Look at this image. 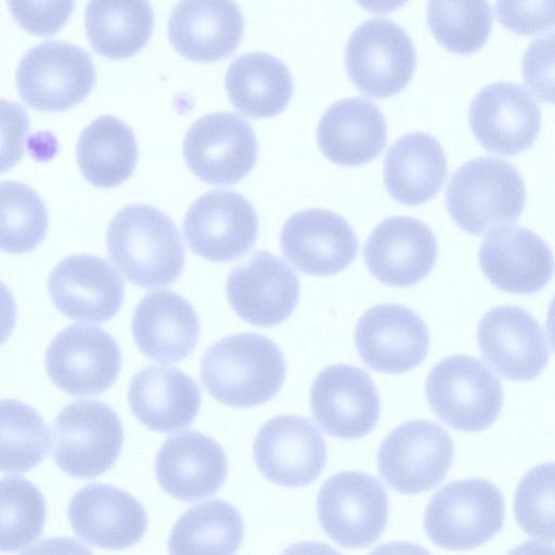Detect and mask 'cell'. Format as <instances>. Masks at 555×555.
<instances>
[{
    "instance_id": "cell-1",
    "label": "cell",
    "mask_w": 555,
    "mask_h": 555,
    "mask_svg": "<svg viewBox=\"0 0 555 555\" xmlns=\"http://www.w3.org/2000/svg\"><path fill=\"white\" fill-rule=\"evenodd\" d=\"M106 244L113 263L142 288L170 285L184 268V248L176 224L150 205L120 209L111 220Z\"/></svg>"
},
{
    "instance_id": "cell-2",
    "label": "cell",
    "mask_w": 555,
    "mask_h": 555,
    "mask_svg": "<svg viewBox=\"0 0 555 555\" xmlns=\"http://www.w3.org/2000/svg\"><path fill=\"white\" fill-rule=\"evenodd\" d=\"M286 373L278 345L266 336L242 333L210 346L201 360V378L217 401L251 408L272 399Z\"/></svg>"
},
{
    "instance_id": "cell-3",
    "label": "cell",
    "mask_w": 555,
    "mask_h": 555,
    "mask_svg": "<svg viewBox=\"0 0 555 555\" xmlns=\"http://www.w3.org/2000/svg\"><path fill=\"white\" fill-rule=\"evenodd\" d=\"M525 203L526 188L520 173L509 163L494 157L465 163L452 175L446 193L452 220L472 235L515 222Z\"/></svg>"
},
{
    "instance_id": "cell-4",
    "label": "cell",
    "mask_w": 555,
    "mask_h": 555,
    "mask_svg": "<svg viewBox=\"0 0 555 555\" xmlns=\"http://www.w3.org/2000/svg\"><path fill=\"white\" fill-rule=\"evenodd\" d=\"M504 515V499L496 486L485 479H464L433 495L424 526L436 545L462 551L491 540L501 530Z\"/></svg>"
},
{
    "instance_id": "cell-5",
    "label": "cell",
    "mask_w": 555,
    "mask_h": 555,
    "mask_svg": "<svg viewBox=\"0 0 555 555\" xmlns=\"http://www.w3.org/2000/svg\"><path fill=\"white\" fill-rule=\"evenodd\" d=\"M426 396L435 414L450 427L480 431L500 415L502 386L481 360L454 354L435 364L426 380Z\"/></svg>"
},
{
    "instance_id": "cell-6",
    "label": "cell",
    "mask_w": 555,
    "mask_h": 555,
    "mask_svg": "<svg viewBox=\"0 0 555 555\" xmlns=\"http://www.w3.org/2000/svg\"><path fill=\"white\" fill-rule=\"evenodd\" d=\"M124 443L119 416L106 403L77 400L66 405L52 426V454L67 475L90 479L108 470Z\"/></svg>"
},
{
    "instance_id": "cell-7",
    "label": "cell",
    "mask_w": 555,
    "mask_h": 555,
    "mask_svg": "<svg viewBox=\"0 0 555 555\" xmlns=\"http://www.w3.org/2000/svg\"><path fill=\"white\" fill-rule=\"evenodd\" d=\"M95 80L89 53L63 41H47L31 48L16 69L22 101L41 112L73 108L88 96Z\"/></svg>"
},
{
    "instance_id": "cell-8",
    "label": "cell",
    "mask_w": 555,
    "mask_h": 555,
    "mask_svg": "<svg viewBox=\"0 0 555 555\" xmlns=\"http://www.w3.org/2000/svg\"><path fill=\"white\" fill-rule=\"evenodd\" d=\"M345 64L352 83L363 94L384 99L401 92L411 81L416 52L410 36L388 18H371L351 34Z\"/></svg>"
},
{
    "instance_id": "cell-9",
    "label": "cell",
    "mask_w": 555,
    "mask_h": 555,
    "mask_svg": "<svg viewBox=\"0 0 555 555\" xmlns=\"http://www.w3.org/2000/svg\"><path fill=\"white\" fill-rule=\"evenodd\" d=\"M322 529L344 547H366L383 533L388 518V496L372 475L347 470L322 486L317 501Z\"/></svg>"
},
{
    "instance_id": "cell-10",
    "label": "cell",
    "mask_w": 555,
    "mask_h": 555,
    "mask_svg": "<svg viewBox=\"0 0 555 555\" xmlns=\"http://www.w3.org/2000/svg\"><path fill=\"white\" fill-rule=\"evenodd\" d=\"M453 454V442L444 428L430 421L415 420L397 426L383 440L377 466L395 491L417 494L443 480Z\"/></svg>"
},
{
    "instance_id": "cell-11",
    "label": "cell",
    "mask_w": 555,
    "mask_h": 555,
    "mask_svg": "<svg viewBox=\"0 0 555 555\" xmlns=\"http://www.w3.org/2000/svg\"><path fill=\"white\" fill-rule=\"evenodd\" d=\"M258 143L251 126L229 113H211L198 118L188 130L183 155L188 167L209 184L231 185L254 168Z\"/></svg>"
},
{
    "instance_id": "cell-12",
    "label": "cell",
    "mask_w": 555,
    "mask_h": 555,
    "mask_svg": "<svg viewBox=\"0 0 555 555\" xmlns=\"http://www.w3.org/2000/svg\"><path fill=\"white\" fill-rule=\"evenodd\" d=\"M121 361L119 347L108 333L83 324L61 331L46 352L49 377L70 396L98 395L109 388Z\"/></svg>"
},
{
    "instance_id": "cell-13",
    "label": "cell",
    "mask_w": 555,
    "mask_h": 555,
    "mask_svg": "<svg viewBox=\"0 0 555 555\" xmlns=\"http://www.w3.org/2000/svg\"><path fill=\"white\" fill-rule=\"evenodd\" d=\"M186 244L196 255L215 262L243 256L258 235V217L241 194L214 190L198 197L183 221Z\"/></svg>"
},
{
    "instance_id": "cell-14",
    "label": "cell",
    "mask_w": 555,
    "mask_h": 555,
    "mask_svg": "<svg viewBox=\"0 0 555 555\" xmlns=\"http://www.w3.org/2000/svg\"><path fill=\"white\" fill-rule=\"evenodd\" d=\"M254 456L268 480L296 488L320 476L326 463V444L311 421L283 415L269 420L259 429Z\"/></svg>"
},
{
    "instance_id": "cell-15",
    "label": "cell",
    "mask_w": 555,
    "mask_h": 555,
    "mask_svg": "<svg viewBox=\"0 0 555 555\" xmlns=\"http://www.w3.org/2000/svg\"><path fill=\"white\" fill-rule=\"evenodd\" d=\"M310 404L318 425L341 439H358L376 425L380 403L369 374L349 364L325 367L313 380Z\"/></svg>"
},
{
    "instance_id": "cell-16",
    "label": "cell",
    "mask_w": 555,
    "mask_h": 555,
    "mask_svg": "<svg viewBox=\"0 0 555 555\" xmlns=\"http://www.w3.org/2000/svg\"><path fill=\"white\" fill-rule=\"evenodd\" d=\"M300 295L299 280L281 258L267 250L255 253L232 269L227 281V297L244 321L257 326H273L294 311Z\"/></svg>"
},
{
    "instance_id": "cell-17",
    "label": "cell",
    "mask_w": 555,
    "mask_h": 555,
    "mask_svg": "<svg viewBox=\"0 0 555 555\" xmlns=\"http://www.w3.org/2000/svg\"><path fill=\"white\" fill-rule=\"evenodd\" d=\"M469 126L489 152L511 156L529 149L541 127V112L532 95L513 82L482 88L472 100Z\"/></svg>"
},
{
    "instance_id": "cell-18",
    "label": "cell",
    "mask_w": 555,
    "mask_h": 555,
    "mask_svg": "<svg viewBox=\"0 0 555 555\" xmlns=\"http://www.w3.org/2000/svg\"><path fill=\"white\" fill-rule=\"evenodd\" d=\"M477 340L483 358L511 380H532L548 361L550 347L543 328L519 307L490 309L479 322Z\"/></svg>"
},
{
    "instance_id": "cell-19",
    "label": "cell",
    "mask_w": 555,
    "mask_h": 555,
    "mask_svg": "<svg viewBox=\"0 0 555 555\" xmlns=\"http://www.w3.org/2000/svg\"><path fill=\"white\" fill-rule=\"evenodd\" d=\"M354 340L359 356L371 369L388 374L421 364L429 347V333L413 310L396 304L369 309L358 321Z\"/></svg>"
},
{
    "instance_id": "cell-20",
    "label": "cell",
    "mask_w": 555,
    "mask_h": 555,
    "mask_svg": "<svg viewBox=\"0 0 555 555\" xmlns=\"http://www.w3.org/2000/svg\"><path fill=\"white\" fill-rule=\"evenodd\" d=\"M54 306L64 315L102 323L119 311L125 285L111 263L93 255H72L60 261L48 279Z\"/></svg>"
},
{
    "instance_id": "cell-21",
    "label": "cell",
    "mask_w": 555,
    "mask_h": 555,
    "mask_svg": "<svg viewBox=\"0 0 555 555\" xmlns=\"http://www.w3.org/2000/svg\"><path fill=\"white\" fill-rule=\"evenodd\" d=\"M363 255L370 272L392 287H409L433 270L438 246L433 231L412 217L386 218L367 237Z\"/></svg>"
},
{
    "instance_id": "cell-22",
    "label": "cell",
    "mask_w": 555,
    "mask_h": 555,
    "mask_svg": "<svg viewBox=\"0 0 555 555\" xmlns=\"http://www.w3.org/2000/svg\"><path fill=\"white\" fill-rule=\"evenodd\" d=\"M281 249L298 270L311 275H331L345 270L358 254L352 227L326 209L296 212L284 223Z\"/></svg>"
},
{
    "instance_id": "cell-23",
    "label": "cell",
    "mask_w": 555,
    "mask_h": 555,
    "mask_svg": "<svg viewBox=\"0 0 555 555\" xmlns=\"http://www.w3.org/2000/svg\"><path fill=\"white\" fill-rule=\"evenodd\" d=\"M67 514L78 538L108 550L134 545L143 538L149 525L146 512L134 496L100 482L76 492Z\"/></svg>"
},
{
    "instance_id": "cell-24",
    "label": "cell",
    "mask_w": 555,
    "mask_h": 555,
    "mask_svg": "<svg viewBox=\"0 0 555 555\" xmlns=\"http://www.w3.org/2000/svg\"><path fill=\"white\" fill-rule=\"evenodd\" d=\"M479 266L498 288L517 295L542 289L553 275L548 245L529 229L507 225L492 229L479 248Z\"/></svg>"
},
{
    "instance_id": "cell-25",
    "label": "cell",
    "mask_w": 555,
    "mask_h": 555,
    "mask_svg": "<svg viewBox=\"0 0 555 555\" xmlns=\"http://www.w3.org/2000/svg\"><path fill=\"white\" fill-rule=\"evenodd\" d=\"M228 473L223 449L212 438L194 430L169 437L155 459L160 487L181 501H196L216 493Z\"/></svg>"
},
{
    "instance_id": "cell-26",
    "label": "cell",
    "mask_w": 555,
    "mask_h": 555,
    "mask_svg": "<svg viewBox=\"0 0 555 555\" xmlns=\"http://www.w3.org/2000/svg\"><path fill=\"white\" fill-rule=\"evenodd\" d=\"M243 31L244 17L233 0H181L168 22V36L175 50L202 63L232 54Z\"/></svg>"
},
{
    "instance_id": "cell-27",
    "label": "cell",
    "mask_w": 555,
    "mask_h": 555,
    "mask_svg": "<svg viewBox=\"0 0 555 555\" xmlns=\"http://www.w3.org/2000/svg\"><path fill=\"white\" fill-rule=\"evenodd\" d=\"M131 330L137 346L147 358L178 362L195 348L199 320L185 298L163 289L149 293L140 300Z\"/></svg>"
},
{
    "instance_id": "cell-28",
    "label": "cell",
    "mask_w": 555,
    "mask_h": 555,
    "mask_svg": "<svg viewBox=\"0 0 555 555\" xmlns=\"http://www.w3.org/2000/svg\"><path fill=\"white\" fill-rule=\"evenodd\" d=\"M128 403L134 416L147 428L171 433L188 427L201 406V390L181 370L150 365L131 379Z\"/></svg>"
},
{
    "instance_id": "cell-29",
    "label": "cell",
    "mask_w": 555,
    "mask_h": 555,
    "mask_svg": "<svg viewBox=\"0 0 555 555\" xmlns=\"http://www.w3.org/2000/svg\"><path fill=\"white\" fill-rule=\"evenodd\" d=\"M317 141L328 160L340 166H361L376 158L386 146V120L371 101L344 99L321 117Z\"/></svg>"
},
{
    "instance_id": "cell-30",
    "label": "cell",
    "mask_w": 555,
    "mask_h": 555,
    "mask_svg": "<svg viewBox=\"0 0 555 555\" xmlns=\"http://www.w3.org/2000/svg\"><path fill=\"white\" fill-rule=\"evenodd\" d=\"M448 165L440 143L430 134L412 132L387 151L384 183L399 203L414 206L429 202L442 189Z\"/></svg>"
},
{
    "instance_id": "cell-31",
    "label": "cell",
    "mask_w": 555,
    "mask_h": 555,
    "mask_svg": "<svg viewBox=\"0 0 555 555\" xmlns=\"http://www.w3.org/2000/svg\"><path fill=\"white\" fill-rule=\"evenodd\" d=\"M225 88L232 105L250 118H269L282 113L294 93L287 66L263 52L235 59L227 70Z\"/></svg>"
},
{
    "instance_id": "cell-32",
    "label": "cell",
    "mask_w": 555,
    "mask_h": 555,
    "mask_svg": "<svg viewBox=\"0 0 555 555\" xmlns=\"http://www.w3.org/2000/svg\"><path fill=\"white\" fill-rule=\"evenodd\" d=\"M85 26L94 52L112 60L127 59L150 40L153 9L149 0H89Z\"/></svg>"
},
{
    "instance_id": "cell-33",
    "label": "cell",
    "mask_w": 555,
    "mask_h": 555,
    "mask_svg": "<svg viewBox=\"0 0 555 555\" xmlns=\"http://www.w3.org/2000/svg\"><path fill=\"white\" fill-rule=\"evenodd\" d=\"M76 154L79 169L91 184L114 188L132 175L138 159V144L126 122L104 115L83 129Z\"/></svg>"
},
{
    "instance_id": "cell-34",
    "label": "cell",
    "mask_w": 555,
    "mask_h": 555,
    "mask_svg": "<svg viewBox=\"0 0 555 555\" xmlns=\"http://www.w3.org/2000/svg\"><path fill=\"white\" fill-rule=\"evenodd\" d=\"M240 512L222 500L198 503L183 513L172 527L168 551L172 554H234L243 542Z\"/></svg>"
},
{
    "instance_id": "cell-35",
    "label": "cell",
    "mask_w": 555,
    "mask_h": 555,
    "mask_svg": "<svg viewBox=\"0 0 555 555\" xmlns=\"http://www.w3.org/2000/svg\"><path fill=\"white\" fill-rule=\"evenodd\" d=\"M48 452L49 431L41 415L22 401L0 400V472H28Z\"/></svg>"
},
{
    "instance_id": "cell-36",
    "label": "cell",
    "mask_w": 555,
    "mask_h": 555,
    "mask_svg": "<svg viewBox=\"0 0 555 555\" xmlns=\"http://www.w3.org/2000/svg\"><path fill=\"white\" fill-rule=\"evenodd\" d=\"M488 0H428L427 23L436 40L459 54L479 51L492 29Z\"/></svg>"
},
{
    "instance_id": "cell-37",
    "label": "cell",
    "mask_w": 555,
    "mask_h": 555,
    "mask_svg": "<svg viewBox=\"0 0 555 555\" xmlns=\"http://www.w3.org/2000/svg\"><path fill=\"white\" fill-rule=\"evenodd\" d=\"M41 491L21 476L0 479V551L18 552L37 541L46 520Z\"/></svg>"
},
{
    "instance_id": "cell-38",
    "label": "cell",
    "mask_w": 555,
    "mask_h": 555,
    "mask_svg": "<svg viewBox=\"0 0 555 555\" xmlns=\"http://www.w3.org/2000/svg\"><path fill=\"white\" fill-rule=\"evenodd\" d=\"M47 230V208L37 192L21 182H0V250L28 253L43 241Z\"/></svg>"
},
{
    "instance_id": "cell-39",
    "label": "cell",
    "mask_w": 555,
    "mask_h": 555,
    "mask_svg": "<svg viewBox=\"0 0 555 555\" xmlns=\"http://www.w3.org/2000/svg\"><path fill=\"white\" fill-rule=\"evenodd\" d=\"M515 517L529 537L539 541L554 539V465L544 463L520 480L514 501Z\"/></svg>"
},
{
    "instance_id": "cell-40",
    "label": "cell",
    "mask_w": 555,
    "mask_h": 555,
    "mask_svg": "<svg viewBox=\"0 0 555 555\" xmlns=\"http://www.w3.org/2000/svg\"><path fill=\"white\" fill-rule=\"evenodd\" d=\"M15 22L37 36H52L68 21L75 0H8Z\"/></svg>"
},
{
    "instance_id": "cell-41",
    "label": "cell",
    "mask_w": 555,
    "mask_h": 555,
    "mask_svg": "<svg viewBox=\"0 0 555 555\" xmlns=\"http://www.w3.org/2000/svg\"><path fill=\"white\" fill-rule=\"evenodd\" d=\"M499 22L512 33L532 36L554 26L553 0H496Z\"/></svg>"
},
{
    "instance_id": "cell-42",
    "label": "cell",
    "mask_w": 555,
    "mask_h": 555,
    "mask_svg": "<svg viewBox=\"0 0 555 555\" xmlns=\"http://www.w3.org/2000/svg\"><path fill=\"white\" fill-rule=\"evenodd\" d=\"M29 127L28 114L22 105L0 99V173L22 159Z\"/></svg>"
},
{
    "instance_id": "cell-43",
    "label": "cell",
    "mask_w": 555,
    "mask_h": 555,
    "mask_svg": "<svg viewBox=\"0 0 555 555\" xmlns=\"http://www.w3.org/2000/svg\"><path fill=\"white\" fill-rule=\"evenodd\" d=\"M553 36L532 42L531 47L528 48L522 63V73H528L539 68V73L531 83L530 88L535 92L537 96H540L543 101H552V94L546 90L547 78L552 81V76L547 75V69L552 70V67L547 68V62L552 61L548 56L552 55ZM552 89V88H550Z\"/></svg>"
},
{
    "instance_id": "cell-44",
    "label": "cell",
    "mask_w": 555,
    "mask_h": 555,
    "mask_svg": "<svg viewBox=\"0 0 555 555\" xmlns=\"http://www.w3.org/2000/svg\"><path fill=\"white\" fill-rule=\"evenodd\" d=\"M16 320V304L11 291L0 281V346L11 335Z\"/></svg>"
},
{
    "instance_id": "cell-45",
    "label": "cell",
    "mask_w": 555,
    "mask_h": 555,
    "mask_svg": "<svg viewBox=\"0 0 555 555\" xmlns=\"http://www.w3.org/2000/svg\"><path fill=\"white\" fill-rule=\"evenodd\" d=\"M408 0H357L367 11L377 14L390 13L402 7Z\"/></svg>"
}]
</instances>
